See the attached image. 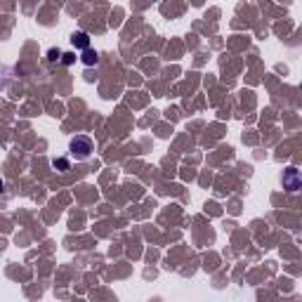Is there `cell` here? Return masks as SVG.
<instances>
[{
	"label": "cell",
	"mask_w": 302,
	"mask_h": 302,
	"mask_svg": "<svg viewBox=\"0 0 302 302\" xmlns=\"http://www.w3.org/2000/svg\"><path fill=\"white\" fill-rule=\"evenodd\" d=\"M2 189H5V184H2V180H0V194H2Z\"/></svg>",
	"instance_id": "ba28073f"
},
{
	"label": "cell",
	"mask_w": 302,
	"mask_h": 302,
	"mask_svg": "<svg viewBox=\"0 0 302 302\" xmlns=\"http://www.w3.org/2000/svg\"><path fill=\"white\" fill-rule=\"evenodd\" d=\"M80 61H83L85 66H94V64L99 61V57H97V52H94V50L88 47V50H83V57H80Z\"/></svg>",
	"instance_id": "277c9868"
},
{
	"label": "cell",
	"mask_w": 302,
	"mask_h": 302,
	"mask_svg": "<svg viewBox=\"0 0 302 302\" xmlns=\"http://www.w3.org/2000/svg\"><path fill=\"white\" fill-rule=\"evenodd\" d=\"M300 172H298V168H286L283 170V189L288 191H300Z\"/></svg>",
	"instance_id": "7a4b0ae2"
},
{
	"label": "cell",
	"mask_w": 302,
	"mask_h": 302,
	"mask_svg": "<svg viewBox=\"0 0 302 302\" xmlns=\"http://www.w3.org/2000/svg\"><path fill=\"white\" fill-rule=\"evenodd\" d=\"M61 55H64V52H61V50H57V47L47 50V59H50V61H59V59H61Z\"/></svg>",
	"instance_id": "8992f818"
},
{
	"label": "cell",
	"mask_w": 302,
	"mask_h": 302,
	"mask_svg": "<svg viewBox=\"0 0 302 302\" xmlns=\"http://www.w3.org/2000/svg\"><path fill=\"white\" fill-rule=\"evenodd\" d=\"M61 61H64L66 66H71V64L76 61V55L74 52H64V55H61Z\"/></svg>",
	"instance_id": "52a82bcc"
},
{
	"label": "cell",
	"mask_w": 302,
	"mask_h": 302,
	"mask_svg": "<svg viewBox=\"0 0 302 302\" xmlns=\"http://www.w3.org/2000/svg\"><path fill=\"white\" fill-rule=\"evenodd\" d=\"M71 45L78 47V50H88L90 47V36L85 31H76L74 36H71Z\"/></svg>",
	"instance_id": "3957f363"
},
{
	"label": "cell",
	"mask_w": 302,
	"mask_h": 302,
	"mask_svg": "<svg viewBox=\"0 0 302 302\" xmlns=\"http://www.w3.org/2000/svg\"><path fill=\"white\" fill-rule=\"evenodd\" d=\"M69 151H71V156H74L76 161H88L92 156V139L85 135L74 137L71 144H69Z\"/></svg>",
	"instance_id": "6da1fadb"
},
{
	"label": "cell",
	"mask_w": 302,
	"mask_h": 302,
	"mask_svg": "<svg viewBox=\"0 0 302 302\" xmlns=\"http://www.w3.org/2000/svg\"><path fill=\"white\" fill-rule=\"evenodd\" d=\"M52 168L59 170V172H66V170H71V163H69L66 158H55V161H52Z\"/></svg>",
	"instance_id": "5b68a950"
}]
</instances>
